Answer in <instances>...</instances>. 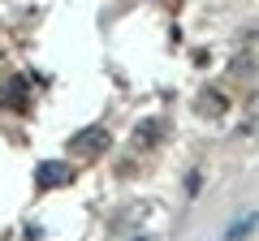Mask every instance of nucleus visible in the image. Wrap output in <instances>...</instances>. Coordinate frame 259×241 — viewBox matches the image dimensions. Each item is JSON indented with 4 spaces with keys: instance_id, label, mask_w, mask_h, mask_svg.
<instances>
[{
    "instance_id": "nucleus-1",
    "label": "nucleus",
    "mask_w": 259,
    "mask_h": 241,
    "mask_svg": "<svg viewBox=\"0 0 259 241\" xmlns=\"http://www.w3.org/2000/svg\"><path fill=\"white\" fill-rule=\"evenodd\" d=\"M69 181V168L65 164H39V186L52 190V186H65Z\"/></svg>"
},
{
    "instance_id": "nucleus-2",
    "label": "nucleus",
    "mask_w": 259,
    "mask_h": 241,
    "mask_svg": "<svg viewBox=\"0 0 259 241\" xmlns=\"http://www.w3.org/2000/svg\"><path fill=\"white\" fill-rule=\"evenodd\" d=\"M104 142H108V134H104V130H87V134H78V138H74V147L78 151H104Z\"/></svg>"
}]
</instances>
